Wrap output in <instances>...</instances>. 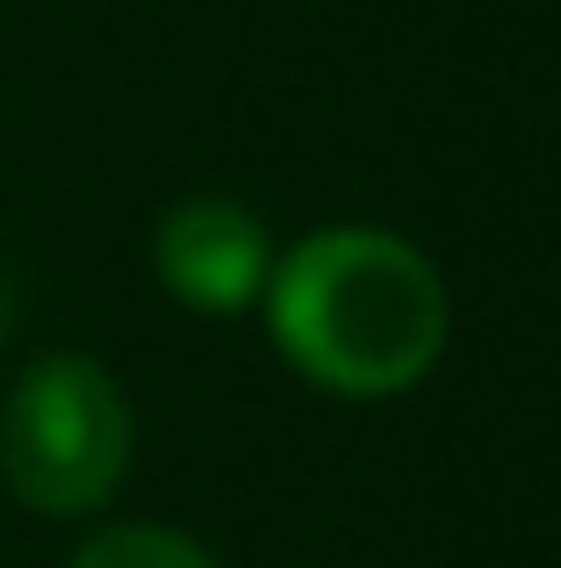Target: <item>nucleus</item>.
I'll return each mask as SVG.
<instances>
[{
	"instance_id": "5",
	"label": "nucleus",
	"mask_w": 561,
	"mask_h": 568,
	"mask_svg": "<svg viewBox=\"0 0 561 568\" xmlns=\"http://www.w3.org/2000/svg\"><path fill=\"white\" fill-rule=\"evenodd\" d=\"M0 317H8V295H0Z\"/></svg>"
},
{
	"instance_id": "3",
	"label": "nucleus",
	"mask_w": 561,
	"mask_h": 568,
	"mask_svg": "<svg viewBox=\"0 0 561 568\" xmlns=\"http://www.w3.org/2000/svg\"><path fill=\"white\" fill-rule=\"evenodd\" d=\"M152 260H159V281L181 295L187 310H245L267 295V274H274V252H267V231H259L253 209L238 202H181L166 209L152 237Z\"/></svg>"
},
{
	"instance_id": "4",
	"label": "nucleus",
	"mask_w": 561,
	"mask_h": 568,
	"mask_svg": "<svg viewBox=\"0 0 561 568\" xmlns=\"http://www.w3.org/2000/svg\"><path fill=\"white\" fill-rule=\"evenodd\" d=\"M65 568H216L187 532H166V526H109L80 547Z\"/></svg>"
},
{
	"instance_id": "2",
	"label": "nucleus",
	"mask_w": 561,
	"mask_h": 568,
	"mask_svg": "<svg viewBox=\"0 0 561 568\" xmlns=\"http://www.w3.org/2000/svg\"><path fill=\"white\" fill-rule=\"evenodd\" d=\"M130 468V403L109 367L58 353L14 382L0 410V475L43 518L94 511Z\"/></svg>"
},
{
	"instance_id": "1",
	"label": "nucleus",
	"mask_w": 561,
	"mask_h": 568,
	"mask_svg": "<svg viewBox=\"0 0 561 568\" xmlns=\"http://www.w3.org/2000/svg\"><path fill=\"white\" fill-rule=\"evenodd\" d=\"M267 317L332 396H396L447 346V281L389 231H324L267 274Z\"/></svg>"
}]
</instances>
